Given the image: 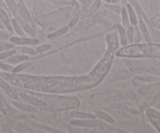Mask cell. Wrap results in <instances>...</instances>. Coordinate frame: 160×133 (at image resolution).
<instances>
[{"label":"cell","instance_id":"obj_1","mask_svg":"<svg viewBox=\"0 0 160 133\" xmlns=\"http://www.w3.org/2000/svg\"><path fill=\"white\" fill-rule=\"evenodd\" d=\"M117 55L125 56H160V47L155 45H134L121 49Z\"/></svg>","mask_w":160,"mask_h":133},{"label":"cell","instance_id":"obj_2","mask_svg":"<svg viewBox=\"0 0 160 133\" xmlns=\"http://www.w3.org/2000/svg\"><path fill=\"white\" fill-rule=\"evenodd\" d=\"M147 115L152 124L160 131V114L154 110H148L147 111Z\"/></svg>","mask_w":160,"mask_h":133},{"label":"cell","instance_id":"obj_3","mask_svg":"<svg viewBox=\"0 0 160 133\" xmlns=\"http://www.w3.org/2000/svg\"><path fill=\"white\" fill-rule=\"evenodd\" d=\"M72 123L75 125L87 127H98L101 125L100 122L97 121H72Z\"/></svg>","mask_w":160,"mask_h":133},{"label":"cell","instance_id":"obj_4","mask_svg":"<svg viewBox=\"0 0 160 133\" xmlns=\"http://www.w3.org/2000/svg\"><path fill=\"white\" fill-rule=\"evenodd\" d=\"M21 96L22 97L23 99L26 100L27 102L28 103H32V104L34 105H36V106H46V103L45 102L42 101V100H39L38 99H35L33 97H31V96H27V95H24V94H21Z\"/></svg>","mask_w":160,"mask_h":133},{"label":"cell","instance_id":"obj_5","mask_svg":"<svg viewBox=\"0 0 160 133\" xmlns=\"http://www.w3.org/2000/svg\"><path fill=\"white\" fill-rule=\"evenodd\" d=\"M10 41L14 43L20 44V45H23V44H31V45H34L38 42V41L35 39H23V38H12L10 39Z\"/></svg>","mask_w":160,"mask_h":133},{"label":"cell","instance_id":"obj_6","mask_svg":"<svg viewBox=\"0 0 160 133\" xmlns=\"http://www.w3.org/2000/svg\"><path fill=\"white\" fill-rule=\"evenodd\" d=\"M13 104L17 107L20 108V109L23 110L24 111H28V112H35L36 111V109L35 107H32L27 106V105L21 104V103H13Z\"/></svg>","mask_w":160,"mask_h":133},{"label":"cell","instance_id":"obj_7","mask_svg":"<svg viewBox=\"0 0 160 133\" xmlns=\"http://www.w3.org/2000/svg\"><path fill=\"white\" fill-rule=\"evenodd\" d=\"M97 115L99 117H101V118H102L103 120L106 121L110 122V123H114V119L112 117H110L108 114H105V113L102 112V111H98L97 113Z\"/></svg>","mask_w":160,"mask_h":133},{"label":"cell","instance_id":"obj_8","mask_svg":"<svg viewBox=\"0 0 160 133\" xmlns=\"http://www.w3.org/2000/svg\"><path fill=\"white\" fill-rule=\"evenodd\" d=\"M72 115L78 118H92L93 116L90 114H85V113H80V112H72Z\"/></svg>","mask_w":160,"mask_h":133},{"label":"cell","instance_id":"obj_9","mask_svg":"<svg viewBox=\"0 0 160 133\" xmlns=\"http://www.w3.org/2000/svg\"><path fill=\"white\" fill-rule=\"evenodd\" d=\"M68 31V27H64V28L59 29L58 31H55L54 33H53V34H51L50 36H49V38H54V37H58V36H62V35L65 34Z\"/></svg>","mask_w":160,"mask_h":133},{"label":"cell","instance_id":"obj_10","mask_svg":"<svg viewBox=\"0 0 160 133\" xmlns=\"http://www.w3.org/2000/svg\"><path fill=\"white\" fill-rule=\"evenodd\" d=\"M28 59V57L26 56H13V57L10 58V59H9V62L15 64V63L21 62V61L25 60V59Z\"/></svg>","mask_w":160,"mask_h":133},{"label":"cell","instance_id":"obj_11","mask_svg":"<svg viewBox=\"0 0 160 133\" xmlns=\"http://www.w3.org/2000/svg\"><path fill=\"white\" fill-rule=\"evenodd\" d=\"M118 31H119L120 38H121V42H122V45H126L127 41V37H126L125 31H124V29L122 28V27H120V26H118Z\"/></svg>","mask_w":160,"mask_h":133},{"label":"cell","instance_id":"obj_12","mask_svg":"<svg viewBox=\"0 0 160 133\" xmlns=\"http://www.w3.org/2000/svg\"><path fill=\"white\" fill-rule=\"evenodd\" d=\"M19 12L21 14V16L23 17L24 18V19L26 20L27 21H31V18H30V16L28 15V13L27 10H25V9H24V7H21L19 9Z\"/></svg>","mask_w":160,"mask_h":133},{"label":"cell","instance_id":"obj_13","mask_svg":"<svg viewBox=\"0 0 160 133\" xmlns=\"http://www.w3.org/2000/svg\"><path fill=\"white\" fill-rule=\"evenodd\" d=\"M128 10H129V13H130V21L133 24H137V17L135 16L134 13H133V10L130 6H128Z\"/></svg>","mask_w":160,"mask_h":133},{"label":"cell","instance_id":"obj_14","mask_svg":"<svg viewBox=\"0 0 160 133\" xmlns=\"http://www.w3.org/2000/svg\"><path fill=\"white\" fill-rule=\"evenodd\" d=\"M106 14H107V11L100 12L99 13L96 14L94 17H93V18H92V21H93V22H96V21H99V20L102 19L104 17L106 16Z\"/></svg>","mask_w":160,"mask_h":133},{"label":"cell","instance_id":"obj_15","mask_svg":"<svg viewBox=\"0 0 160 133\" xmlns=\"http://www.w3.org/2000/svg\"><path fill=\"white\" fill-rule=\"evenodd\" d=\"M0 16H1L2 21H3L4 23L6 24V25H7V27H9V29L10 30L11 28H10V21H9V19H8V17H7V14H6V13H4L2 10H0Z\"/></svg>","mask_w":160,"mask_h":133},{"label":"cell","instance_id":"obj_16","mask_svg":"<svg viewBox=\"0 0 160 133\" xmlns=\"http://www.w3.org/2000/svg\"><path fill=\"white\" fill-rule=\"evenodd\" d=\"M29 65H30V63H24V64H21V65L18 66V68H15V69L13 70V71H14V72H19V71H21L24 69H25V68H27L28 66Z\"/></svg>","mask_w":160,"mask_h":133},{"label":"cell","instance_id":"obj_17","mask_svg":"<svg viewBox=\"0 0 160 133\" xmlns=\"http://www.w3.org/2000/svg\"><path fill=\"white\" fill-rule=\"evenodd\" d=\"M50 47H51L50 45H42L36 49V52H38V53H42V52H45L47 50H48Z\"/></svg>","mask_w":160,"mask_h":133},{"label":"cell","instance_id":"obj_18","mask_svg":"<svg viewBox=\"0 0 160 133\" xmlns=\"http://www.w3.org/2000/svg\"><path fill=\"white\" fill-rule=\"evenodd\" d=\"M13 27H14V28H15V30H16V31L18 32V35H20V36H24L23 31L21 30V27H20V26L18 25V24H17L16 21H13Z\"/></svg>","mask_w":160,"mask_h":133},{"label":"cell","instance_id":"obj_19","mask_svg":"<svg viewBox=\"0 0 160 133\" xmlns=\"http://www.w3.org/2000/svg\"><path fill=\"white\" fill-rule=\"evenodd\" d=\"M100 6H101V2L98 0V1H96V2H94V4H93V7L90 9V13H94V12H96L97 10H98V8L100 7Z\"/></svg>","mask_w":160,"mask_h":133},{"label":"cell","instance_id":"obj_20","mask_svg":"<svg viewBox=\"0 0 160 133\" xmlns=\"http://www.w3.org/2000/svg\"><path fill=\"white\" fill-rule=\"evenodd\" d=\"M127 37H128L129 41L130 42L133 41V28L132 27H129L128 30V33H127Z\"/></svg>","mask_w":160,"mask_h":133},{"label":"cell","instance_id":"obj_21","mask_svg":"<svg viewBox=\"0 0 160 133\" xmlns=\"http://www.w3.org/2000/svg\"><path fill=\"white\" fill-rule=\"evenodd\" d=\"M126 10H123L122 11V22H123V25L124 27H127L128 26V20H127V12L125 11Z\"/></svg>","mask_w":160,"mask_h":133},{"label":"cell","instance_id":"obj_22","mask_svg":"<svg viewBox=\"0 0 160 133\" xmlns=\"http://www.w3.org/2000/svg\"><path fill=\"white\" fill-rule=\"evenodd\" d=\"M14 53L15 51L14 50H13V51H10V52H7V53H2V54H0V59H4V58L8 57V56H11V55L13 54Z\"/></svg>","mask_w":160,"mask_h":133},{"label":"cell","instance_id":"obj_23","mask_svg":"<svg viewBox=\"0 0 160 133\" xmlns=\"http://www.w3.org/2000/svg\"><path fill=\"white\" fill-rule=\"evenodd\" d=\"M107 7H108L111 10H114V11L116 12V13H119L120 10H121L120 7H118V6H107Z\"/></svg>","mask_w":160,"mask_h":133},{"label":"cell","instance_id":"obj_24","mask_svg":"<svg viewBox=\"0 0 160 133\" xmlns=\"http://www.w3.org/2000/svg\"><path fill=\"white\" fill-rule=\"evenodd\" d=\"M0 66H1V68H2V69L6 70V71H13V68H11L10 66L4 65V64H0Z\"/></svg>","mask_w":160,"mask_h":133},{"label":"cell","instance_id":"obj_25","mask_svg":"<svg viewBox=\"0 0 160 133\" xmlns=\"http://www.w3.org/2000/svg\"><path fill=\"white\" fill-rule=\"evenodd\" d=\"M23 52H24V53H31V54H35V51H33L32 50H31V49L29 48H23Z\"/></svg>","mask_w":160,"mask_h":133},{"label":"cell","instance_id":"obj_26","mask_svg":"<svg viewBox=\"0 0 160 133\" xmlns=\"http://www.w3.org/2000/svg\"><path fill=\"white\" fill-rule=\"evenodd\" d=\"M78 15L77 14L76 16L75 17V19H73L72 20V21H71V24H70V26H73L74 24H75V23H76V21H77V20H78Z\"/></svg>","mask_w":160,"mask_h":133},{"label":"cell","instance_id":"obj_27","mask_svg":"<svg viewBox=\"0 0 160 133\" xmlns=\"http://www.w3.org/2000/svg\"><path fill=\"white\" fill-rule=\"evenodd\" d=\"M106 1H108V2H112L113 0H106Z\"/></svg>","mask_w":160,"mask_h":133}]
</instances>
